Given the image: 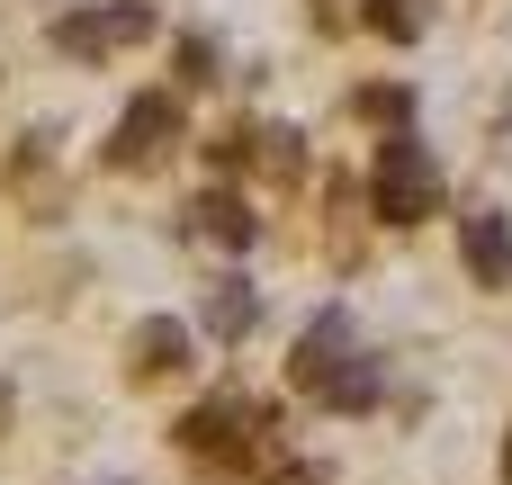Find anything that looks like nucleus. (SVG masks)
Masks as SVG:
<instances>
[{
    "instance_id": "obj_8",
    "label": "nucleus",
    "mask_w": 512,
    "mask_h": 485,
    "mask_svg": "<svg viewBox=\"0 0 512 485\" xmlns=\"http://www.w3.org/2000/svg\"><path fill=\"white\" fill-rule=\"evenodd\" d=\"M189 360V324L180 315H144L135 324V378H171Z\"/></svg>"
},
{
    "instance_id": "obj_1",
    "label": "nucleus",
    "mask_w": 512,
    "mask_h": 485,
    "mask_svg": "<svg viewBox=\"0 0 512 485\" xmlns=\"http://www.w3.org/2000/svg\"><path fill=\"white\" fill-rule=\"evenodd\" d=\"M270 432H279V414H270V405H252V396H216V405L180 414V450H189V459H207V468H225V477L261 468V459H270Z\"/></svg>"
},
{
    "instance_id": "obj_16",
    "label": "nucleus",
    "mask_w": 512,
    "mask_h": 485,
    "mask_svg": "<svg viewBox=\"0 0 512 485\" xmlns=\"http://www.w3.org/2000/svg\"><path fill=\"white\" fill-rule=\"evenodd\" d=\"M0 423H9V396H0Z\"/></svg>"
},
{
    "instance_id": "obj_14",
    "label": "nucleus",
    "mask_w": 512,
    "mask_h": 485,
    "mask_svg": "<svg viewBox=\"0 0 512 485\" xmlns=\"http://www.w3.org/2000/svg\"><path fill=\"white\" fill-rule=\"evenodd\" d=\"M279 485H333L324 468H279Z\"/></svg>"
},
{
    "instance_id": "obj_11",
    "label": "nucleus",
    "mask_w": 512,
    "mask_h": 485,
    "mask_svg": "<svg viewBox=\"0 0 512 485\" xmlns=\"http://www.w3.org/2000/svg\"><path fill=\"white\" fill-rule=\"evenodd\" d=\"M369 36L414 45V36H423V0H369Z\"/></svg>"
},
{
    "instance_id": "obj_7",
    "label": "nucleus",
    "mask_w": 512,
    "mask_h": 485,
    "mask_svg": "<svg viewBox=\"0 0 512 485\" xmlns=\"http://www.w3.org/2000/svg\"><path fill=\"white\" fill-rule=\"evenodd\" d=\"M189 234H207V243H225V252H252V243H261V216H252L234 189H198V198H189Z\"/></svg>"
},
{
    "instance_id": "obj_15",
    "label": "nucleus",
    "mask_w": 512,
    "mask_h": 485,
    "mask_svg": "<svg viewBox=\"0 0 512 485\" xmlns=\"http://www.w3.org/2000/svg\"><path fill=\"white\" fill-rule=\"evenodd\" d=\"M504 477H512V441H504Z\"/></svg>"
},
{
    "instance_id": "obj_13",
    "label": "nucleus",
    "mask_w": 512,
    "mask_h": 485,
    "mask_svg": "<svg viewBox=\"0 0 512 485\" xmlns=\"http://www.w3.org/2000/svg\"><path fill=\"white\" fill-rule=\"evenodd\" d=\"M351 108H360V117H387V126H405V117H414V90H387V81H378V90H360Z\"/></svg>"
},
{
    "instance_id": "obj_3",
    "label": "nucleus",
    "mask_w": 512,
    "mask_h": 485,
    "mask_svg": "<svg viewBox=\"0 0 512 485\" xmlns=\"http://www.w3.org/2000/svg\"><path fill=\"white\" fill-rule=\"evenodd\" d=\"M162 144H180V99L171 90H144L108 126V171H144V162H162Z\"/></svg>"
},
{
    "instance_id": "obj_9",
    "label": "nucleus",
    "mask_w": 512,
    "mask_h": 485,
    "mask_svg": "<svg viewBox=\"0 0 512 485\" xmlns=\"http://www.w3.org/2000/svg\"><path fill=\"white\" fill-rule=\"evenodd\" d=\"M297 144H306L297 126H261V135H243V162H252L261 180H297V162H306Z\"/></svg>"
},
{
    "instance_id": "obj_2",
    "label": "nucleus",
    "mask_w": 512,
    "mask_h": 485,
    "mask_svg": "<svg viewBox=\"0 0 512 485\" xmlns=\"http://www.w3.org/2000/svg\"><path fill=\"white\" fill-rule=\"evenodd\" d=\"M369 207H378V225H423V216L441 207V171H432V153L414 144V126H396V135L378 144Z\"/></svg>"
},
{
    "instance_id": "obj_12",
    "label": "nucleus",
    "mask_w": 512,
    "mask_h": 485,
    "mask_svg": "<svg viewBox=\"0 0 512 485\" xmlns=\"http://www.w3.org/2000/svg\"><path fill=\"white\" fill-rule=\"evenodd\" d=\"M171 72H180L189 90H207V81H216V45H207V36H180V54H171Z\"/></svg>"
},
{
    "instance_id": "obj_6",
    "label": "nucleus",
    "mask_w": 512,
    "mask_h": 485,
    "mask_svg": "<svg viewBox=\"0 0 512 485\" xmlns=\"http://www.w3.org/2000/svg\"><path fill=\"white\" fill-rule=\"evenodd\" d=\"M459 252H468V279H477V288H512V216L477 207L468 234H459Z\"/></svg>"
},
{
    "instance_id": "obj_10",
    "label": "nucleus",
    "mask_w": 512,
    "mask_h": 485,
    "mask_svg": "<svg viewBox=\"0 0 512 485\" xmlns=\"http://www.w3.org/2000/svg\"><path fill=\"white\" fill-rule=\"evenodd\" d=\"M252 324H261V297H252L243 279H216V297H207V333H216V342H243Z\"/></svg>"
},
{
    "instance_id": "obj_5",
    "label": "nucleus",
    "mask_w": 512,
    "mask_h": 485,
    "mask_svg": "<svg viewBox=\"0 0 512 485\" xmlns=\"http://www.w3.org/2000/svg\"><path fill=\"white\" fill-rule=\"evenodd\" d=\"M342 360H351V315H342V306H324V315L297 333V360H288V378H297L306 396H324V378H333Z\"/></svg>"
},
{
    "instance_id": "obj_4",
    "label": "nucleus",
    "mask_w": 512,
    "mask_h": 485,
    "mask_svg": "<svg viewBox=\"0 0 512 485\" xmlns=\"http://www.w3.org/2000/svg\"><path fill=\"white\" fill-rule=\"evenodd\" d=\"M144 36H153V9L144 0H99V9L54 18V45L63 54H117V45H144Z\"/></svg>"
}]
</instances>
